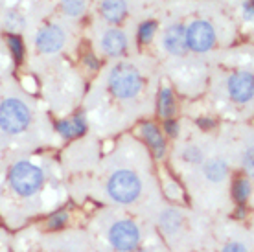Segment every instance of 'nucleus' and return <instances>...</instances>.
<instances>
[{"label": "nucleus", "instance_id": "f257e3e1", "mask_svg": "<svg viewBox=\"0 0 254 252\" xmlns=\"http://www.w3.org/2000/svg\"><path fill=\"white\" fill-rule=\"evenodd\" d=\"M70 201L111 206L134 212L151 221L155 210L166 201L160 179L147 151L124 145L105 160L94 162L83 177L68 184Z\"/></svg>", "mask_w": 254, "mask_h": 252}, {"label": "nucleus", "instance_id": "f03ea898", "mask_svg": "<svg viewBox=\"0 0 254 252\" xmlns=\"http://www.w3.org/2000/svg\"><path fill=\"white\" fill-rule=\"evenodd\" d=\"M68 201L63 168L50 158L20 155L0 160V225L9 232L48 219Z\"/></svg>", "mask_w": 254, "mask_h": 252}, {"label": "nucleus", "instance_id": "7ed1b4c3", "mask_svg": "<svg viewBox=\"0 0 254 252\" xmlns=\"http://www.w3.org/2000/svg\"><path fill=\"white\" fill-rule=\"evenodd\" d=\"M173 175L186 202L210 217L236 214L234 166L227 144L212 138H185L173 151Z\"/></svg>", "mask_w": 254, "mask_h": 252}, {"label": "nucleus", "instance_id": "20e7f679", "mask_svg": "<svg viewBox=\"0 0 254 252\" xmlns=\"http://www.w3.org/2000/svg\"><path fill=\"white\" fill-rule=\"evenodd\" d=\"M81 227L98 252H170L151 221L134 212L98 206Z\"/></svg>", "mask_w": 254, "mask_h": 252}, {"label": "nucleus", "instance_id": "39448f33", "mask_svg": "<svg viewBox=\"0 0 254 252\" xmlns=\"http://www.w3.org/2000/svg\"><path fill=\"white\" fill-rule=\"evenodd\" d=\"M151 223L170 252H199L208 247L214 217L188 202L164 201L151 215Z\"/></svg>", "mask_w": 254, "mask_h": 252}, {"label": "nucleus", "instance_id": "423d86ee", "mask_svg": "<svg viewBox=\"0 0 254 252\" xmlns=\"http://www.w3.org/2000/svg\"><path fill=\"white\" fill-rule=\"evenodd\" d=\"M35 107L20 92L0 96V160L26 155L22 144L28 147L35 140Z\"/></svg>", "mask_w": 254, "mask_h": 252}, {"label": "nucleus", "instance_id": "0eeeda50", "mask_svg": "<svg viewBox=\"0 0 254 252\" xmlns=\"http://www.w3.org/2000/svg\"><path fill=\"white\" fill-rule=\"evenodd\" d=\"M13 252H98L83 227H43L41 221L13 232Z\"/></svg>", "mask_w": 254, "mask_h": 252}, {"label": "nucleus", "instance_id": "6e6552de", "mask_svg": "<svg viewBox=\"0 0 254 252\" xmlns=\"http://www.w3.org/2000/svg\"><path fill=\"white\" fill-rule=\"evenodd\" d=\"M105 92L122 107H136L147 92L149 77L142 66L133 61H116L105 74Z\"/></svg>", "mask_w": 254, "mask_h": 252}, {"label": "nucleus", "instance_id": "1a4fd4ad", "mask_svg": "<svg viewBox=\"0 0 254 252\" xmlns=\"http://www.w3.org/2000/svg\"><path fill=\"white\" fill-rule=\"evenodd\" d=\"M206 252H254L253 228L245 221L238 219L236 215L230 217H217L214 219L212 238Z\"/></svg>", "mask_w": 254, "mask_h": 252}, {"label": "nucleus", "instance_id": "9d476101", "mask_svg": "<svg viewBox=\"0 0 254 252\" xmlns=\"http://www.w3.org/2000/svg\"><path fill=\"white\" fill-rule=\"evenodd\" d=\"M254 90V79L253 72L247 68L234 70L232 74L225 79V96L227 100L236 105V107H251L253 103V92Z\"/></svg>", "mask_w": 254, "mask_h": 252}, {"label": "nucleus", "instance_id": "9b49d317", "mask_svg": "<svg viewBox=\"0 0 254 252\" xmlns=\"http://www.w3.org/2000/svg\"><path fill=\"white\" fill-rule=\"evenodd\" d=\"M217 35L208 20L197 19L186 26V48L193 54H206L216 46Z\"/></svg>", "mask_w": 254, "mask_h": 252}, {"label": "nucleus", "instance_id": "f8f14e48", "mask_svg": "<svg viewBox=\"0 0 254 252\" xmlns=\"http://www.w3.org/2000/svg\"><path fill=\"white\" fill-rule=\"evenodd\" d=\"M64 32L58 24H48L41 28L35 37V46L39 48L41 54H58L64 46Z\"/></svg>", "mask_w": 254, "mask_h": 252}, {"label": "nucleus", "instance_id": "ddd939ff", "mask_svg": "<svg viewBox=\"0 0 254 252\" xmlns=\"http://www.w3.org/2000/svg\"><path fill=\"white\" fill-rule=\"evenodd\" d=\"M162 48L166 54L172 57H185L188 54L186 48V26L185 24H172L162 33Z\"/></svg>", "mask_w": 254, "mask_h": 252}, {"label": "nucleus", "instance_id": "4468645a", "mask_svg": "<svg viewBox=\"0 0 254 252\" xmlns=\"http://www.w3.org/2000/svg\"><path fill=\"white\" fill-rule=\"evenodd\" d=\"M127 46H129V41L122 30H107L100 39V50L103 56L111 57V59H116L122 54H126Z\"/></svg>", "mask_w": 254, "mask_h": 252}, {"label": "nucleus", "instance_id": "2eb2a0df", "mask_svg": "<svg viewBox=\"0 0 254 252\" xmlns=\"http://www.w3.org/2000/svg\"><path fill=\"white\" fill-rule=\"evenodd\" d=\"M142 132H144V136H146V142L149 145V149H153V155L157 158H162L164 157V149H166V144H164V138H162V134H160L159 127L155 126V124H144L142 126Z\"/></svg>", "mask_w": 254, "mask_h": 252}, {"label": "nucleus", "instance_id": "dca6fc26", "mask_svg": "<svg viewBox=\"0 0 254 252\" xmlns=\"http://www.w3.org/2000/svg\"><path fill=\"white\" fill-rule=\"evenodd\" d=\"M100 11H102L103 19L109 22H120L127 11V4L126 0H102Z\"/></svg>", "mask_w": 254, "mask_h": 252}, {"label": "nucleus", "instance_id": "f3484780", "mask_svg": "<svg viewBox=\"0 0 254 252\" xmlns=\"http://www.w3.org/2000/svg\"><path fill=\"white\" fill-rule=\"evenodd\" d=\"M159 111L162 116H170L175 111V101L170 88H162L159 96Z\"/></svg>", "mask_w": 254, "mask_h": 252}, {"label": "nucleus", "instance_id": "a211bd4d", "mask_svg": "<svg viewBox=\"0 0 254 252\" xmlns=\"http://www.w3.org/2000/svg\"><path fill=\"white\" fill-rule=\"evenodd\" d=\"M63 9L70 17H77L85 9V0H63Z\"/></svg>", "mask_w": 254, "mask_h": 252}, {"label": "nucleus", "instance_id": "6ab92c4d", "mask_svg": "<svg viewBox=\"0 0 254 252\" xmlns=\"http://www.w3.org/2000/svg\"><path fill=\"white\" fill-rule=\"evenodd\" d=\"M0 252H13V232L0 225Z\"/></svg>", "mask_w": 254, "mask_h": 252}, {"label": "nucleus", "instance_id": "aec40b11", "mask_svg": "<svg viewBox=\"0 0 254 252\" xmlns=\"http://www.w3.org/2000/svg\"><path fill=\"white\" fill-rule=\"evenodd\" d=\"M155 30H157V24L153 22V20H149V22H146V24L140 26V32H138V39L142 44H147L149 41H151V37L155 35Z\"/></svg>", "mask_w": 254, "mask_h": 252}, {"label": "nucleus", "instance_id": "412c9836", "mask_svg": "<svg viewBox=\"0 0 254 252\" xmlns=\"http://www.w3.org/2000/svg\"><path fill=\"white\" fill-rule=\"evenodd\" d=\"M9 48H11L15 59L20 61V57H22V43H20V39L19 37H9Z\"/></svg>", "mask_w": 254, "mask_h": 252}, {"label": "nucleus", "instance_id": "4be33fe9", "mask_svg": "<svg viewBox=\"0 0 254 252\" xmlns=\"http://www.w3.org/2000/svg\"><path fill=\"white\" fill-rule=\"evenodd\" d=\"M243 13H245V19H253V2L251 0H247L245 2V6H243Z\"/></svg>", "mask_w": 254, "mask_h": 252}, {"label": "nucleus", "instance_id": "5701e85b", "mask_svg": "<svg viewBox=\"0 0 254 252\" xmlns=\"http://www.w3.org/2000/svg\"><path fill=\"white\" fill-rule=\"evenodd\" d=\"M199 252H206V251H199Z\"/></svg>", "mask_w": 254, "mask_h": 252}]
</instances>
